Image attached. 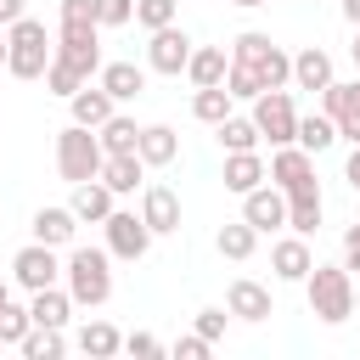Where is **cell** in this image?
I'll return each instance as SVG.
<instances>
[{"mask_svg":"<svg viewBox=\"0 0 360 360\" xmlns=\"http://www.w3.org/2000/svg\"><path fill=\"white\" fill-rule=\"evenodd\" d=\"M225 51L219 45H191V62H186V79L202 90V84H225Z\"/></svg>","mask_w":360,"mask_h":360,"instance_id":"obj_23","label":"cell"},{"mask_svg":"<svg viewBox=\"0 0 360 360\" xmlns=\"http://www.w3.org/2000/svg\"><path fill=\"white\" fill-rule=\"evenodd\" d=\"M73 231H79V214H73V208H39V214H34V242L68 248Z\"/></svg>","mask_w":360,"mask_h":360,"instance_id":"obj_22","label":"cell"},{"mask_svg":"<svg viewBox=\"0 0 360 360\" xmlns=\"http://www.w3.org/2000/svg\"><path fill=\"white\" fill-rule=\"evenodd\" d=\"M28 315H34V326H68L73 298H68L62 287H39V292L28 298Z\"/></svg>","mask_w":360,"mask_h":360,"instance_id":"obj_26","label":"cell"},{"mask_svg":"<svg viewBox=\"0 0 360 360\" xmlns=\"http://www.w3.org/2000/svg\"><path fill=\"white\" fill-rule=\"evenodd\" d=\"M292 84H298V90H326V84H332V56H326L321 45H304V51L292 56Z\"/></svg>","mask_w":360,"mask_h":360,"instance_id":"obj_19","label":"cell"},{"mask_svg":"<svg viewBox=\"0 0 360 360\" xmlns=\"http://www.w3.org/2000/svg\"><path fill=\"white\" fill-rule=\"evenodd\" d=\"M112 197H129L141 180H146V163H141V152H112V158H101V174H96Z\"/></svg>","mask_w":360,"mask_h":360,"instance_id":"obj_15","label":"cell"},{"mask_svg":"<svg viewBox=\"0 0 360 360\" xmlns=\"http://www.w3.org/2000/svg\"><path fill=\"white\" fill-rule=\"evenodd\" d=\"M174 6L180 0H135V22L141 28H163V22H174Z\"/></svg>","mask_w":360,"mask_h":360,"instance_id":"obj_38","label":"cell"},{"mask_svg":"<svg viewBox=\"0 0 360 360\" xmlns=\"http://www.w3.org/2000/svg\"><path fill=\"white\" fill-rule=\"evenodd\" d=\"M79 349H84L90 360H107V354H118V349H124V338H118L107 321H90V326L79 332Z\"/></svg>","mask_w":360,"mask_h":360,"instance_id":"obj_34","label":"cell"},{"mask_svg":"<svg viewBox=\"0 0 360 360\" xmlns=\"http://www.w3.org/2000/svg\"><path fill=\"white\" fill-rule=\"evenodd\" d=\"M62 22H96V0H62Z\"/></svg>","mask_w":360,"mask_h":360,"instance_id":"obj_42","label":"cell"},{"mask_svg":"<svg viewBox=\"0 0 360 360\" xmlns=\"http://www.w3.org/2000/svg\"><path fill=\"white\" fill-rule=\"evenodd\" d=\"M191 112H197L202 124H219V118H231V90H225V84H202V90L191 96Z\"/></svg>","mask_w":360,"mask_h":360,"instance_id":"obj_31","label":"cell"},{"mask_svg":"<svg viewBox=\"0 0 360 360\" xmlns=\"http://www.w3.org/2000/svg\"><path fill=\"white\" fill-rule=\"evenodd\" d=\"M6 298H11V287H6V281H0V304H6Z\"/></svg>","mask_w":360,"mask_h":360,"instance_id":"obj_49","label":"cell"},{"mask_svg":"<svg viewBox=\"0 0 360 360\" xmlns=\"http://www.w3.org/2000/svg\"><path fill=\"white\" fill-rule=\"evenodd\" d=\"M309 264H315V259H309V242H304L298 231H292V236H281V242L270 248V270H276L281 281H304V276H309Z\"/></svg>","mask_w":360,"mask_h":360,"instance_id":"obj_17","label":"cell"},{"mask_svg":"<svg viewBox=\"0 0 360 360\" xmlns=\"http://www.w3.org/2000/svg\"><path fill=\"white\" fill-rule=\"evenodd\" d=\"M259 180H270L264 174V163H259V152H225V191H253Z\"/></svg>","mask_w":360,"mask_h":360,"instance_id":"obj_24","label":"cell"},{"mask_svg":"<svg viewBox=\"0 0 360 360\" xmlns=\"http://www.w3.org/2000/svg\"><path fill=\"white\" fill-rule=\"evenodd\" d=\"M101 225H107V253H112V259H129V264H135V259H146V248H152V231H146V219H141V214H124V208H112Z\"/></svg>","mask_w":360,"mask_h":360,"instance_id":"obj_9","label":"cell"},{"mask_svg":"<svg viewBox=\"0 0 360 360\" xmlns=\"http://www.w3.org/2000/svg\"><path fill=\"white\" fill-rule=\"evenodd\" d=\"M101 141H96V129H84V124H68L62 135H56V169H62V180H96L101 174Z\"/></svg>","mask_w":360,"mask_h":360,"instance_id":"obj_5","label":"cell"},{"mask_svg":"<svg viewBox=\"0 0 360 360\" xmlns=\"http://www.w3.org/2000/svg\"><path fill=\"white\" fill-rule=\"evenodd\" d=\"M107 259H112V253H101V248H73V253H68L62 276H68V298H73V304L96 309V304L112 298V270H107Z\"/></svg>","mask_w":360,"mask_h":360,"instance_id":"obj_3","label":"cell"},{"mask_svg":"<svg viewBox=\"0 0 360 360\" xmlns=\"http://www.w3.org/2000/svg\"><path fill=\"white\" fill-rule=\"evenodd\" d=\"M349 56H354V68H360V39H354V45H349Z\"/></svg>","mask_w":360,"mask_h":360,"instance_id":"obj_48","label":"cell"},{"mask_svg":"<svg viewBox=\"0 0 360 360\" xmlns=\"http://www.w3.org/2000/svg\"><path fill=\"white\" fill-rule=\"evenodd\" d=\"M68 208H73L79 219H90V225H101V219L112 214V191H107L101 180H79V186H73V202H68Z\"/></svg>","mask_w":360,"mask_h":360,"instance_id":"obj_25","label":"cell"},{"mask_svg":"<svg viewBox=\"0 0 360 360\" xmlns=\"http://www.w3.org/2000/svg\"><path fill=\"white\" fill-rule=\"evenodd\" d=\"M68 107H73V124H84V129H96V124H107L112 118V96L101 90V84H79L73 96H68Z\"/></svg>","mask_w":360,"mask_h":360,"instance_id":"obj_18","label":"cell"},{"mask_svg":"<svg viewBox=\"0 0 360 360\" xmlns=\"http://www.w3.org/2000/svg\"><path fill=\"white\" fill-rule=\"evenodd\" d=\"M135 22V0H96V28H124Z\"/></svg>","mask_w":360,"mask_h":360,"instance_id":"obj_37","label":"cell"},{"mask_svg":"<svg viewBox=\"0 0 360 360\" xmlns=\"http://www.w3.org/2000/svg\"><path fill=\"white\" fill-rule=\"evenodd\" d=\"M231 6H270V0H231Z\"/></svg>","mask_w":360,"mask_h":360,"instance_id":"obj_47","label":"cell"},{"mask_svg":"<svg viewBox=\"0 0 360 360\" xmlns=\"http://www.w3.org/2000/svg\"><path fill=\"white\" fill-rule=\"evenodd\" d=\"M56 276H62V264H56V248H51V242H28V248H17V259H11V281H17L22 292L56 287Z\"/></svg>","mask_w":360,"mask_h":360,"instance_id":"obj_7","label":"cell"},{"mask_svg":"<svg viewBox=\"0 0 360 360\" xmlns=\"http://www.w3.org/2000/svg\"><path fill=\"white\" fill-rule=\"evenodd\" d=\"M321 101H326V118L338 124V135L360 146V79H349V84L332 79V84L321 90Z\"/></svg>","mask_w":360,"mask_h":360,"instance_id":"obj_12","label":"cell"},{"mask_svg":"<svg viewBox=\"0 0 360 360\" xmlns=\"http://www.w3.org/2000/svg\"><path fill=\"white\" fill-rule=\"evenodd\" d=\"M214 129H219V146L225 152H253L259 146V124L253 118H219Z\"/></svg>","mask_w":360,"mask_h":360,"instance_id":"obj_32","label":"cell"},{"mask_svg":"<svg viewBox=\"0 0 360 360\" xmlns=\"http://www.w3.org/2000/svg\"><path fill=\"white\" fill-rule=\"evenodd\" d=\"M343 270H360V219L343 231Z\"/></svg>","mask_w":360,"mask_h":360,"instance_id":"obj_43","label":"cell"},{"mask_svg":"<svg viewBox=\"0 0 360 360\" xmlns=\"http://www.w3.org/2000/svg\"><path fill=\"white\" fill-rule=\"evenodd\" d=\"M270 180L292 197V191H321L315 186V158L304 152V146H276V158H270Z\"/></svg>","mask_w":360,"mask_h":360,"instance_id":"obj_11","label":"cell"},{"mask_svg":"<svg viewBox=\"0 0 360 360\" xmlns=\"http://www.w3.org/2000/svg\"><path fill=\"white\" fill-rule=\"evenodd\" d=\"M141 219H146L152 236L180 231V197H174L169 186H141Z\"/></svg>","mask_w":360,"mask_h":360,"instance_id":"obj_14","label":"cell"},{"mask_svg":"<svg viewBox=\"0 0 360 360\" xmlns=\"http://www.w3.org/2000/svg\"><path fill=\"white\" fill-rule=\"evenodd\" d=\"M253 248H259V231H253L248 219H236V225H219V253H225V259H236V264H242Z\"/></svg>","mask_w":360,"mask_h":360,"instance_id":"obj_33","label":"cell"},{"mask_svg":"<svg viewBox=\"0 0 360 360\" xmlns=\"http://www.w3.org/2000/svg\"><path fill=\"white\" fill-rule=\"evenodd\" d=\"M45 84H51L56 96H73V90H79V84H90V79H84L79 68H68L62 56H51V62H45Z\"/></svg>","mask_w":360,"mask_h":360,"instance_id":"obj_35","label":"cell"},{"mask_svg":"<svg viewBox=\"0 0 360 360\" xmlns=\"http://www.w3.org/2000/svg\"><path fill=\"white\" fill-rule=\"evenodd\" d=\"M22 17V0H0V28H11Z\"/></svg>","mask_w":360,"mask_h":360,"instance_id":"obj_45","label":"cell"},{"mask_svg":"<svg viewBox=\"0 0 360 360\" xmlns=\"http://www.w3.org/2000/svg\"><path fill=\"white\" fill-rule=\"evenodd\" d=\"M28 326H34V315H28L22 304H11V298H6V304H0V343H22V332H28Z\"/></svg>","mask_w":360,"mask_h":360,"instance_id":"obj_36","label":"cell"},{"mask_svg":"<svg viewBox=\"0 0 360 360\" xmlns=\"http://www.w3.org/2000/svg\"><path fill=\"white\" fill-rule=\"evenodd\" d=\"M56 56V45H51V34H45V22H34L28 11L6 28V73L11 79H45V62Z\"/></svg>","mask_w":360,"mask_h":360,"instance_id":"obj_1","label":"cell"},{"mask_svg":"<svg viewBox=\"0 0 360 360\" xmlns=\"http://www.w3.org/2000/svg\"><path fill=\"white\" fill-rule=\"evenodd\" d=\"M225 309L236 315V321H270L276 315V304H270V287H259V281H231V292H225Z\"/></svg>","mask_w":360,"mask_h":360,"instance_id":"obj_16","label":"cell"},{"mask_svg":"<svg viewBox=\"0 0 360 360\" xmlns=\"http://www.w3.org/2000/svg\"><path fill=\"white\" fill-rule=\"evenodd\" d=\"M124 349H129L135 360H158V354H163V343H158L152 332H129V338H124Z\"/></svg>","mask_w":360,"mask_h":360,"instance_id":"obj_39","label":"cell"},{"mask_svg":"<svg viewBox=\"0 0 360 360\" xmlns=\"http://www.w3.org/2000/svg\"><path fill=\"white\" fill-rule=\"evenodd\" d=\"M197 332H202L208 343H219V338H225V309H197Z\"/></svg>","mask_w":360,"mask_h":360,"instance_id":"obj_40","label":"cell"},{"mask_svg":"<svg viewBox=\"0 0 360 360\" xmlns=\"http://www.w3.org/2000/svg\"><path fill=\"white\" fill-rule=\"evenodd\" d=\"M96 84H101V90H107V96H112V101H135V96H141V90H146V73H141V68H135V62H107V68H101V79H96Z\"/></svg>","mask_w":360,"mask_h":360,"instance_id":"obj_21","label":"cell"},{"mask_svg":"<svg viewBox=\"0 0 360 360\" xmlns=\"http://www.w3.org/2000/svg\"><path fill=\"white\" fill-rule=\"evenodd\" d=\"M0 68H6V34H0Z\"/></svg>","mask_w":360,"mask_h":360,"instance_id":"obj_50","label":"cell"},{"mask_svg":"<svg viewBox=\"0 0 360 360\" xmlns=\"http://www.w3.org/2000/svg\"><path fill=\"white\" fill-rule=\"evenodd\" d=\"M343 180H349V186H354V191H360V146H354V152H349V163H343Z\"/></svg>","mask_w":360,"mask_h":360,"instance_id":"obj_44","label":"cell"},{"mask_svg":"<svg viewBox=\"0 0 360 360\" xmlns=\"http://www.w3.org/2000/svg\"><path fill=\"white\" fill-rule=\"evenodd\" d=\"M208 349H214V343H208L202 332H191V338L174 343V360H208Z\"/></svg>","mask_w":360,"mask_h":360,"instance_id":"obj_41","label":"cell"},{"mask_svg":"<svg viewBox=\"0 0 360 360\" xmlns=\"http://www.w3.org/2000/svg\"><path fill=\"white\" fill-rule=\"evenodd\" d=\"M17 349H22L28 360H56V354H62L68 343H62V326H28Z\"/></svg>","mask_w":360,"mask_h":360,"instance_id":"obj_30","label":"cell"},{"mask_svg":"<svg viewBox=\"0 0 360 360\" xmlns=\"http://www.w3.org/2000/svg\"><path fill=\"white\" fill-rule=\"evenodd\" d=\"M242 219H248L253 231H276V225H287V191L259 180L253 191H242Z\"/></svg>","mask_w":360,"mask_h":360,"instance_id":"obj_13","label":"cell"},{"mask_svg":"<svg viewBox=\"0 0 360 360\" xmlns=\"http://www.w3.org/2000/svg\"><path fill=\"white\" fill-rule=\"evenodd\" d=\"M135 152H141V163H146V169H163V163H174L180 135H174L169 124H146V129H141V141H135Z\"/></svg>","mask_w":360,"mask_h":360,"instance_id":"obj_20","label":"cell"},{"mask_svg":"<svg viewBox=\"0 0 360 360\" xmlns=\"http://www.w3.org/2000/svg\"><path fill=\"white\" fill-rule=\"evenodd\" d=\"M287 225H292L298 236H309V231L321 225V191H292V197H287Z\"/></svg>","mask_w":360,"mask_h":360,"instance_id":"obj_29","label":"cell"},{"mask_svg":"<svg viewBox=\"0 0 360 360\" xmlns=\"http://www.w3.org/2000/svg\"><path fill=\"white\" fill-rule=\"evenodd\" d=\"M96 141H101V152L112 158V152H135V141H141V129H135V118H124V112H112L107 124H96Z\"/></svg>","mask_w":360,"mask_h":360,"instance_id":"obj_28","label":"cell"},{"mask_svg":"<svg viewBox=\"0 0 360 360\" xmlns=\"http://www.w3.org/2000/svg\"><path fill=\"white\" fill-rule=\"evenodd\" d=\"M96 22H62V34H56V56L68 62V68H79L84 79L90 73H101V45H96Z\"/></svg>","mask_w":360,"mask_h":360,"instance_id":"obj_8","label":"cell"},{"mask_svg":"<svg viewBox=\"0 0 360 360\" xmlns=\"http://www.w3.org/2000/svg\"><path fill=\"white\" fill-rule=\"evenodd\" d=\"M231 62H242L248 73H259L264 90H287V84H292V56H287L281 45H270V34H236Z\"/></svg>","mask_w":360,"mask_h":360,"instance_id":"obj_4","label":"cell"},{"mask_svg":"<svg viewBox=\"0 0 360 360\" xmlns=\"http://www.w3.org/2000/svg\"><path fill=\"white\" fill-rule=\"evenodd\" d=\"M304 287H309V309H315V321L343 326V321L354 315V276H349L343 264H309Z\"/></svg>","mask_w":360,"mask_h":360,"instance_id":"obj_2","label":"cell"},{"mask_svg":"<svg viewBox=\"0 0 360 360\" xmlns=\"http://www.w3.org/2000/svg\"><path fill=\"white\" fill-rule=\"evenodd\" d=\"M354 309H360V287H354Z\"/></svg>","mask_w":360,"mask_h":360,"instance_id":"obj_51","label":"cell"},{"mask_svg":"<svg viewBox=\"0 0 360 360\" xmlns=\"http://www.w3.org/2000/svg\"><path fill=\"white\" fill-rule=\"evenodd\" d=\"M332 141H338V124H332L326 112H309V118H298V135H292V146H304V152L315 158V152H326Z\"/></svg>","mask_w":360,"mask_h":360,"instance_id":"obj_27","label":"cell"},{"mask_svg":"<svg viewBox=\"0 0 360 360\" xmlns=\"http://www.w3.org/2000/svg\"><path fill=\"white\" fill-rule=\"evenodd\" d=\"M186 62H191V39H186V28H174V22L152 28L146 68H152V73H186Z\"/></svg>","mask_w":360,"mask_h":360,"instance_id":"obj_10","label":"cell"},{"mask_svg":"<svg viewBox=\"0 0 360 360\" xmlns=\"http://www.w3.org/2000/svg\"><path fill=\"white\" fill-rule=\"evenodd\" d=\"M253 124H259V141L292 146V135H298V107H292V96H287V90H259V96H253Z\"/></svg>","mask_w":360,"mask_h":360,"instance_id":"obj_6","label":"cell"},{"mask_svg":"<svg viewBox=\"0 0 360 360\" xmlns=\"http://www.w3.org/2000/svg\"><path fill=\"white\" fill-rule=\"evenodd\" d=\"M343 17H349V22L360 28V0H343Z\"/></svg>","mask_w":360,"mask_h":360,"instance_id":"obj_46","label":"cell"}]
</instances>
